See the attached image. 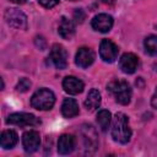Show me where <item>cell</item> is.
Segmentation results:
<instances>
[{
    "label": "cell",
    "mask_w": 157,
    "mask_h": 157,
    "mask_svg": "<svg viewBox=\"0 0 157 157\" xmlns=\"http://www.w3.org/2000/svg\"><path fill=\"white\" fill-rule=\"evenodd\" d=\"M18 141V136L13 130H5L1 134L0 137V145L2 148L7 150V148H12Z\"/></svg>",
    "instance_id": "18"
},
{
    "label": "cell",
    "mask_w": 157,
    "mask_h": 157,
    "mask_svg": "<svg viewBox=\"0 0 157 157\" xmlns=\"http://www.w3.org/2000/svg\"><path fill=\"white\" fill-rule=\"evenodd\" d=\"M70 1H76V0H70Z\"/></svg>",
    "instance_id": "27"
},
{
    "label": "cell",
    "mask_w": 157,
    "mask_h": 157,
    "mask_svg": "<svg viewBox=\"0 0 157 157\" xmlns=\"http://www.w3.org/2000/svg\"><path fill=\"white\" fill-rule=\"evenodd\" d=\"M50 59L56 69L64 70L67 66V53L60 44H53L50 49Z\"/></svg>",
    "instance_id": "7"
},
{
    "label": "cell",
    "mask_w": 157,
    "mask_h": 157,
    "mask_svg": "<svg viewBox=\"0 0 157 157\" xmlns=\"http://www.w3.org/2000/svg\"><path fill=\"white\" fill-rule=\"evenodd\" d=\"M40 145V136L39 132L36 130H29L26 131L22 136V146L23 150L28 153H32L39 148Z\"/></svg>",
    "instance_id": "8"
},
{
    "label": "cell",
    "mask_w": 157,
    "mask_h": 157,
    "mask_svg": "<svg viewBox=\"0 0 157 157\" xmlns=\"http://www.w3.org/2000/svg\"><path fill=\"white\" fill-rule=\"evenodd\" d=\"M5 20L13 28L17 29L27 28V16L18 9H7L5 11Z\"/></svg>",
    "instance_id": "5"
},
{
    "label": "cell",
    "mask_w": 157,
    "mask_h": 157,
    "mask_svg": "<svg viewBox=\"0 0 157 157\" xmlns=\"http://www.w3.org/2000/svg\"><path fill=\"white\" fill-rule=\"evenodd\" d=\"M151 104H152L153 108L157 109V88H156V91H155V93H153V96L151 98Z\"/></svg>",
    "instance_id": "25"
},
{
    "label": "cell",
    "mask_w": 157,
    "mask_h": 157,
    "mask_svg": "<svg viewBox=\"0 0 157 157\" xmlns=\"http://www.w3.org/2000/svg\"><path fill=\"white\" fill-rule=\"evenodd\" d=\"M107 90L115 98V101L123 105L130 103L131 99V88L130 85L124 80H113L107 85Z\"/></svg>",
    "instance_id": "2"
},
{
    "label": "cell",
    "mask_w": 157,
    "mask_h": 157,
    "mask_svg": "<svg viewBox=\"0 0 157 157\" xmlns=\"http://www.w3.org/2000/svg\"><path fill=\"white\" fill-rule=\"evenodd\" d=\"M36 45H37V47H38L40 50L45 49V40H44V38H43L42 36L36 37Z\"/></svg>",
    "instance_id": "24"
},
{
    "label": "cell",
    "mask_w": 157,
    "mask_h": 157,
    "mask_svg": "<svg viewBox=\"0 0 157 157\" xmlns=\"http://www.w3.org/2000/svg\"><path fill=\"white\" fill-rule=\"evenodd\" d=\"M81 135H82V141L85 145V148L88 152H93L98 145V139L94 129L92 125H83L81 129Z\"/></svg>",
    "instance_id": "9"
},
{
    "label": "cell",
    "mask_w": 157,
    "mask_h": 157,
    "mask_svg": "<svg viewBox=\"0 0 157 157\" xmlns=\"http://www.w3.org/2000/svg\"><path fill=\"white\" fill-rule=\"evenodd\" d=\"M38 1L45 9H52V7H54L59 2V0H38Z\"/></svg>",
    "instance_id": "23"
},
{
    "label": "cell",
    "mask_w": 157,
    "mask_h": 157,
    "mask_svg": "<svg viewBox=\"0 0 157 157\" xmlns=\"http://www.w3.org/2000/svg\"><path fill=\"white\" fill-rule=\"evenodd\" d=\"M58 33L64 39H71L74 37V34H75V26H74L72 21L69 20L67 17L63 16L60 18V22H59Z\"/></svg>",
    "instance_id": "15"
},
{
    "label": "cell",
    "mask_w": 157,
    "mask_h": 157,
    "mask_svg": "<svg viewBox=\"0 0 157 157\" xmlns=\"http://www.w3.org/2000/svg\"><path fill=\"white\" fill-rule=\"evenodd\" d=\"M119 49L118 47L109 39H103L99 45V56L105 63H113L118 58Z\"/></svg>",
    "instance_id": "6"
},
{
    "label": "cell",
    "mask_w": 157,
    "mask_h": 157,
    "mask_svg": "<svg viewBox=\"0 0 157 157\" xmlns=\"http://www.w3.org/2000/svg\"><path fill=\"white\" fill-rule=\"evenodd\" d=\"M139 66V58L132 53H125L119 60V67L124 74H134Z\"/></svg>",
    "instance_id": "11"
},
{
    "label": "cell",
    "mask_w": 157,
    "mask_h": 157,
    "mask_svg": "<svg viewBox=\"0 0 157 157\" xmlns=\"http://www.w3.org/2000/svg\"><path fill=\"white\" fill-rule=\"evenodd\" d=\"M113 17L110 15H107V13H99L97 16L93 17L91 25L92 27L98 31V32H102V33H107L110 31V28L113 27Z\"/></svg>",
    "instance_id": "12"
},
{
    "label": "cell",
    "mask_w": 157,
    "mask_h": 157,
    "mask_svg": "<svg viewBox=\"0 0 157 157\" xmlns=\"http://www.w3.org/2000/svg\"><path fill=\"white\" fill-rule=\"evenodd\" d=\"M94 61V53L91 48H87V47H81L77 53H76V56H75V63L77 66L82 67V69H86L88 66H91Z\"/></svg>",
    "instance_id": "10"
},
{
    "label": "cell",
    "mask_w": 157,
    "mask_h": 157,
    "mask_svg": "<svg viewBox=\"0 0 157 157\" xmlns=\"http://www.w3.org/2000/svg\"><path fill=\"white\" fill-rule=\"evenodd\" d=\"M110 121H112V114L110 112L105 110V109H102L98 112L97 114V123L101 128L102 131H107L109 125H110Z\"/></svg>",
    "instance_id": "19"
},
{
    "label": "cell",
    "mask_w": 157,
    "mask_h": 157,
    "mask_svg": "<svg viewBox=\"0 0 157 157\" xmlns=\"http://www.w3.org/2000/svg\"><path fill=\"white\" fill-rule=\"evenodd\" d=\"M72 17H74V20H75L76 23H82L83 20L86 18V13H85V11L82 9H76L74 11V16Z\"/></svg>",
    "instance_id": "22"
},
{
    "label": "cell",
    "mask_w": 157,
    "mask_h": 157,
    "mask_svg": "<svg viewBox=\"0 0 157 157\" xmlns=\"http://www.w3.org/2000/svg\"><path fill=\"white\" fill-rule=\"evenodd\" d=\"M101 102H102V98H101L99 91L96 88H92L87 94V98L85 101V105H86L87 110L92 112V110H96L97 108H99Z\"/></svg>",
    "instance_id": "17"
},
{
    "label": "cell",
    "mask_w": 157,
    "mask_h": 157,
    "mask_svg": "<svg viewBox=\"0 0 157 157\" xmlns=\"http://www.w3.org/2000/svg\"><path fill=\"white\" fill-rule=\"evenodd\" d=\"M10 1H11V2H15V4H18V5L26 2V0H10Z\"/></svg>",
    "instance_id": "26"
},
{
    "label": "cell",
    "mask_w": 157,
    "mask_h": 157,
    "mask_svg": "<svg viewBox=\"0 0 157 157\" xmlns=\"http://www.w3.org/2000/svg\"><path fill=\"white\" fill-rule=\"evenodd\" d=\"M76 139L72 135L64 134L58 140V152L60 155H69L75 150Z\"/></svg>",
    "instance_id": "14"
},
{
    "label": "cell",
    "mask_w": 157,
    "mask_h": 157,
    "mask_svg": "<svg viewBox=\"0 0 157 157\" xmlns=\"http://www.w3.org/2000/svg\"><path fill=\"white\" fill-rule=\"evenodd\" d=\"M83 82L75 76H66L63 81V88L69 94H78L83 91Z\"/></svg>",
    "instance_id": "13"
},
{
    "label": "cell",
    "mask_w": 157,
    "mask_h": 157,
    "mask_svg": "<svg viewBox=\"0 0 157 157\" xmlns=\"http://www.w3.org/2000/svg\"><path fill=\"white\" fill-rule=\"evenodd\" d=\"M54 103H55V96L48 88H39L33 93L31 98V105L38 110L52 109Z\"/></svg>",
    "instance_id": "3"
},
{
    "label": "cell",
    "mask_w": 157,
    "mask_h": 157,
    "mask_svg": "<svg viewBox=\"0 0 157 157\" xmlns=\"http://www.w3.org/2000/svg\"><path fill=\"white\" fill-rule=\"evenodd\" d=\"M112 136L114 141L120 144H128L131 137V129L129 126V119L124 113H117L112 123Z\"/></svg>",
    "instance_id": "1"
},
{
    "label": "cell",
    "mask_w": 157,
    "mask_h": 157,
    "mask_svg": "<svg viewBox=\"0 0 157 157\" xmlns=\"http://www.w3.org/2000/svg\"><path fill=\"white\" fill-rule=\"evenodd\" d=\"M6 123L17 126H36L40 124V119L29 113H13L9 115Z\"/></svg>",
    "instance_id": "4"
},
{
    "label": "cell",
    "mask_w": 157,
    "mask_h": 157,
    "mask_svg": "<svg viewBox=\"0 0 157 157\" xmlns=\"http://www.w3.org/2000/svg\"><path fill=\"white\" fill-rule=\"evenodd\" d=\"M61 113L65 118H74L78 114V104L74 98H65L61 104Z\"/></svg>",
    "instance_id": "16"
},
{
    "label": "cell",
    "mask_w": 157,
    "mask_h": 157,
    "mask_svg": "<svg viewBox=\"0 0 157 157\" xmlns=\"http://www.w3.org/2000/svg\"><path fill=\"white\" fill-rule=\"evenodd\" d=\"M29 87H31V81L28 78H26V77L20 78V81H18V83L16 86L17 91H20V92H26V91L29 90Z\"/></svg>",
    "instance_id": "21"
},
{
    "label": "cell",
    "mask_w": 157,
    "mask_h": 157,
    "mask_svg": "<svg viewBox=\"0 0 157 157\" xmlns=\"http://www.w3.org/2000/svg\"><path fill=\"white\" fill-rule=\"evenodd\" d=\"M144 45H145V50L147 54H150L152 56L157 55V36L151 34V36L146 37Z\"/></svg>",
    "instance_id": "20"
}]
</instances>
